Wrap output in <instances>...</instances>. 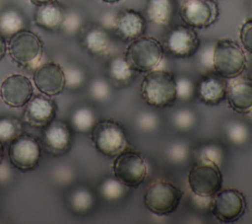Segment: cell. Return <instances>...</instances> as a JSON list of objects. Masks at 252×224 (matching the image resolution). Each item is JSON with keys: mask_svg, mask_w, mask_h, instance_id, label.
Here are the masks:
<instances>
[{"mask_svg": "<svg viewBox=\"0 0 252 224\" xmlns=\"http://www.w3.org/2000/svg\"><path fill=\"white\" fill-rule=\"evenodd\" d=\"M137 125L143 131H146V132L153 131L158 125V117L157 114L150 112H142L137 117Z\"/></svg>", "mask_w": 252, "mask_h": 224, "instance_id": "cell-36", "label": "cell"}, {"mask_svg": "<svg viewBox=\"0 0 252 224\" xmlns=\"http://www.w3.org/2000/svg\"><path fill=\"white\" fill-rule=\"evenodd\" d=\"M227 81L220 75L207 74L196 84L195 95L198 100L208 106H217L225 100Z\"/></svg>", "mask_w": 252, "mask_h": 224, "instance_id": "cell-19", "label": "cell"}, {"mask_svg": "<svg viewBox=\"0 0 252 224\" xmlns=\"http://www.w3.org/2000/svg\"><path fill=\"white\" fill-rule=\"evenodd\" d=\"M172 122L178 130L186 131L195 125L196 115L188 109H180L173 113Z\"/></svg>", "mask_w": 252, "mask_h": 224, "instance_id": "cell-30", "label": "cell"}, {"mask_svg": "<svg viewBox=\"0 0 252 224\" xmlns=\"http://www.w3.org/2000/svg\"><path fill=\"white\" fill-rule=\"evenodd\" d=\"M163 52V46L158 38L142 36L129 41L123 55L135 72L147 73L160 64Z\"/></svg>", "mask_w": 252, "mask_h": 224, "instance_id": "cell-2", "label": "cell"}, {"mask_svg": "<svg viewBox=\"0 0 252 224\" xmlns=\"http://www.w3.org/2000/svg\"><path fill=\"white\" fill-rule=\"evenodd\" d=\"M100 1H102L104 3H107V4H115V3H118L122 0H100Z\"/></svg>", "mask_w": 252, "mask_h": 224, "instance_id": "cell-42", "label": "cell"}, {"mask_svg": "<svg viewBox=\"0 0 252 224\" xmlns=\"http://www.w3.org/2000/svg\"><path fill=\"white\" fill-rule=\"evenodd\" d=\"M107 75L116 85H129L136 73L127 63L124 55H115L107 63Z\"/></svg>", "mask_w": 252, "mask_h": 224, "instance_id": "cell-23", "label": "cell"}, {"mask_svg": "<svg viewBox=\"0 0 252 224\" xmlns=\"http://www.w3.org/2000/svg\"><path fill=\"white\" fill-rule=\"evenodd\" d=\"M84 48L94 56H104L111 49V37L107 30L99 25L89 27L82 37Z\"/></svg>", "mask_w": 252, "mask_h": 224, "instance_id": "cell-21", "label": "cell"}, {"mask_svg": "<svg viewBox=\"0 0 252 224\" xmlns=\"http://www.w3.org/2000/svg\"><path fill=\"white\" fill-rule=\"evenodd\" d=\"M212 214L221 223L239 220L247 209L246 197L242 191L233 187L220 188L210 200Z\"/></svg>", "mask_w": 252, "mask_h": 224, "instance_id": "cell-8", "label": "cell"}, {"mask_svg": "<svg viewBox=\"0 0 252 224\" xmlns=\"http://www.w3.org/2000/svg\"><path fill=\"white\" fill-rule=\"evenodd\" d=\"M57 105L44 94L32 95L30 101L24 106L23 121L32 127L43 128L55 119Z\"/></svg>", "mask_w": 252, "mask_h": 224, "instance_id": "cell-14", "label": "cell"}, {"mask_svg": "<svg viewBox=\"0 0 252 224\" xmlns=\"http://www.w3.org/2000/svg\"><path fill=\"white\" fill-rule=\"evenodd\" d=\"M81 26V18L77 13H67L62 25L61 30H65L69 33H75Z\"/></svg>", "mask_w": 252, "mask_h": 224, "instance_id": "cell-37", "label": "cell"}, {"mask_svg": "<svg viewBox=\"0 0 252 224\" xmlns=\"http://www.w3.org/2000/svg\"><path fill=\"white\" fill-rule=\"evenodd\" d=\"M32 81L36 89L48 97L61 94L66 87L65 71L56 62H46L35 67Z\"/></svg>", "mask_w": 252, "mask_h": 224, "instance_id": "cell-15", "label": "cell"}, {"mask_svg": "<svg viewBox=\"0 0 252 224\" xmlns=\"http://www.w3.org/2000/svg\"><path fill=\"white\" fill-rule=\"evenodd\" d=\"M4 158V143L0 140V164L2 163Z\"/></svg>", "mask_w": 252, "mask_h": 224, "instance_id": "cell-41", "label": "cell"}, {"mask_svg": "<svg viewBox=\"0 0 252 224\" xmlns=\"http://www.w3.org/2000/svg\"><path fill=\"white\" fill-rule=\"evenodd\" d=\"M228 106L240 114L252 112V77L239 75L228 79L226 97Z\"/></svg>", "mask_w": 252, "mask_h": 224, "instance_id": "cell-16", "label": "cell"}, {"mask_svg": "<svg viewBox=\"0 0 252 224\" xmlns=\"http://www.w3.org/2000/svg\"><path fill=\"white\" fill-rule=\"evenodd\" d=\"M41 143L46 151L54 156L66 153L72 145L71 125L55 118L43 127Z\"/></svg>", "mask_w": 252, "mask_h": 224, "instance_id": "cell-17", "label": "cell"}, {"mask_svg": "<svg viewBox=\"0 0 252 224\" xmlns=\"http://www.w3.org/2000/svg\"><path fill=\"white\" fill-rule=\"evenodd\" d=\"M187 183L196 196L210 198L221 188L220 167L212 161L199 158L188 172Z\"/></svg>", "mask_w": 252, "mask_h": 224, "instance_id": "cell-6", "label": "cell"}, {"mask_svg": "<svg viewBox=\"0 0 252 224\" xmlns=\"http://www.w3.org/2000/svg\"><path fill=\"white\" fill-rule=\"evenodd\" d=\"M190 154V148L185 142H174L167 149V157L174 164H181L186 161Z\"/></svg>", "mask_w": 252, "mask_h": 224, "instance_id": "cell-32", "label": "cell"}, {"mask_svg": "<svg viewBox=\"0 0 252 224\" xmlns=\"http://www.w3.org/2000/svg\"><path fill=\"white\" fill-rule=\"evenodd\" d=\"M95 198L91 189L85 187L74 188L69 195V204L76 213H87L94 205Z\"/></svg>", "mask_w": 252, "mask_h": 224, "instance_id": "cell-26", "label": "cell"}, {"mask_svg": "<svg viewBox=\"0 0 252 224\" xmlns=\"http://www.w3.org/2000/svg\"><path fill=\"white\" fill-rule=\"evenodd\" d=\"M112 171L114 177L128 188L137 187L147 178L148 164L140 152L124 150L114 157Z\"/></svg>", "mask_w": 252, "mask_h": 224, "instance_id": "cell-9", "label": "cell"}, {"mask_svg": "<svg viewBox=\"0 0 252 224\" xmlns=\"http://www.w3.org/2000/svg\"><path fill=\"white\" fill-rule=\"evenodd\" d=\"M91 138L95 150L109 158L116 157L128 146L124 128L111 118L97 120L91 131Z\"/></svg>", "mask_w": 252, "mask_h": 224, "instance_id": "cell-7", "label": "cell"}, {"mask_svg": "<svg viewBox=\"0 0 252 224\" xmlns=\"http://www.w3.org/2000/svg\"><path fill=\"white\" fill-rule=\"evenodd\" d=\"M113 29L121 40L131 41L144 36L147 30V19L139 11L125 9L115 16Z\"/></svg>", "mask_w": 252, "mask_h": 224, "instance_id": "cell-18", "label": "cell"}, {"mask_svg": "<svg viewBox=\"0 0 252 224\" xmlns=\"http://www.w3.org/2000/svg\"><path fill=\"white\" fill-rule=\"evenodd\" d=\"M23 29H26V20L18 10L6 9L0 13V34L4 37L9 38Z\"/></svg>", "mask_w": 252, "mask_h": 224, "instance_id": "cell-25", "label": "cell"}, {"mask_svg": "<svg viewBox=\"0 0 252 224\" xmlns=\"http://www.w3.org/2000/svg\"><path fill=\"white\" fill-rule=\"evenodd\" d=\"M23 132V124L20 119L11 115L0 116V140L10 143Z\"/></svg>", "mask_w": 252, "mask_h": 224, "instance_id": "cell-27", "label": "cell"}, {"mask_svg": "<svg viewBox=\"0 0 252 224\" xmlns=\"http://www.w3.org/2000/svg\"><path fill=\"white\" fill-rule=\"evenodd\" d=\"M29 1L35 6H40V5H44V4H47V3H50V2H53L56 0H29Z\"/></svg>", "mask_w": 252, "mask_h": 224, "instance_id": "cell-40", "label": "cell"}, {"mask_svg": "<svg viewBox=\"0 0 252 224\" xmlns=\"http://www.w3.org/2000/svg\"><path fill=\"white\" fill-rule=\"evenodd\" d=\"M32 95V83L26 75L11 74L5 77L0 84V98L10 108H23Z\"/></svg>", "mask_w": 252, "mask_h": 224, "instance_id": "cell-13", "label": "cell"}, {"mask_svg": "<svg viewBox=\"0 0 252 224\" xmlns=\"http://www.w3.org/2000/svg\"><path fill=\"white\" fill-rule=\"evenodd\" d=\"M127 188L128 187L115 177L106 178L99 185V192L106 200H117L121 198L126 193Z\"/></svg>", "mask_w": 252, "mask_h": 224, "instance_id": "cell-28", "label": "cell"}, {"mask_svg": "<svg viewBox=\"0 0 252 224\" xmlns=\"http://www.w3.org/2000/svg\"><path fill=\"white\" fill-rule=\"evenodd\" d=\"M66 86H80L84 81V74L79 68H71L67 73L65 72Z\"/></svg>", "mask_w": 252, "mask_h": 224, "instance_id": "cell-38", "label": "cell"}, {"mask_svg": "<svg viewBox=\"0 0 252 224\" xmlns=\"http://www.w3.org/2000/svg\"><path fill=\"white\" fill-rule=\"evenodd\" d=\"M174 10L173 0H148L144 16L157 26H167L174 15Z\"/></svg>", "mask_w": 252, "mask_h": 224, "instance_id": "cell-22", "label": "cell"}, {"mask_svg": "<svg viewBox=\"0 0 252 224\" xmlns=\"http://www.w3.org/2000/svg\"><path fill=\"white\" fill-rule=\"evenodd\" d=\"M219 5L216 0H183L179 8L182 22L193 29H206L219 18Z\"/></svg>", "mask_w": 252, "mask_h": 224, "instance_id": "cell-11", "label": "cell"}, {"mask_svg": "<svg viewBox=\"0 0 252 224\" xmlns=\"http://www.w3.org/2000/svg\"><path fill=\"white\" fill-rule=\"evenodd\" d=\"M43 42L33 32L23 29L7 40V52L20 67L32 69L38 66L43 56Z\"/></svg>", "mask_w": 252, "mask_h": 224, "instance_id": "cell-3", "label": "cell"}, {"mask_svg": "<svg viewBox=\"0 0 252 224\" xmlns=\"http://www.w3.org/2000/svg\"><path fill=\"white\" fill-rule=\"evenodd\" d=\"M196 85L187 76H181L176 79L177 100L182 102L190 101L195 95Z\"/></svg>", "mask_w": 252, "mask_h": 224, "instance_id": "cell-31", "label": "cell"}, {"mask_svg": "<svg viewBox=\"0 0 252 224\" xmlns=\"http://www.w3.org/2000/svg\"><path fill=\"white\" fill-rule=\"evenodd\" d=\"M65 16L66 11L64 7L56 0L37 6L33 20L36 26L45 31L58 32L62 28Z\"/></svg>", "mask_w": 252, "mask_h": 224, "instance_id": "cell-20", "label": "cell"}, {"mask_svg": "<svg viewBox=\"0 0 252 224\" xmlns=\"http://www.w3.org/2000/svg\"><path fill=\"white\" fill-rule=\"evenodd\" d=\"M97 122L94 111L88 106H82L75 109L70 117L72 129L80 133H91Z\"/></svg>", "mask_w": 252, "mask_h": 224, "instance_id": "cell-24", "label": "cell"}, {"mask_svg": "<svg viewBox=\"0 0 252 224\" xmlns=\"http://www.w3.org/2000/svg\"><path fill=\"white\" fill-rule=\"evenodd\" d=\"M140 94L146 104L154 108L172 106L177 100L176 78L164 69L145 73L140 85Z\"/></svg>", "mask_w": 252, "mask_h": 224, "instance_id": "cell-1", "label": "cell"}, {"mask_svg": "<svg viewBox=\"0 0 252 224\" xmlns=\"http://www.w3.org/2000/svg\"><path fill=\"white\" fill-rule=\"evenodd\" d=\"M8 157L10 164L17 170H33L41 157L40 141L30 133L22 132L9 143Z\"/></svg>", "mask_w": 252, "mask_h": 224, "instance_id": "cell-10", "label": "cell"}, {"mask_svg": "<svg viewBox=\"0 0 252 224\" xmlns=\"http://www.w3.org/2000/svg\"><path fill=\"white\" fill-rule=\"evenodd\" d=\"M223 157H224V153H223L222 147L218 144L209 143V144L204 145L200 149L199 158L207 159L209 161L216 163L219 166H220V164L223 160Z\"/></svg>", "mask_w": 252, "mask_h": 224, "instance_id": "cell-33", "label": "cell"}, {"mask_svg": "<svg viewBox=\"0 0 252 224\" xmlns=\"http://www.w3.org/2000/svg\"><path fill=\"white\" fill-rule=\"evenodd\" d=\"M90 92L94 99L99 102H103L109 98L111 94V89L109 84L104 79L97 78L92 83Z\"/></svg>", "mask_w": 252, "mask_h": 224, "instance_id": "cell-34", "label": "cell"}, {"mask_svg": "<svg viewBox=\"0 0 252 224\" xmlns=\"http://www.w3.org/2000/svg\"><path fill=\"white\" fill-rule=\"evenodd\" d=\"M200 38L195 30L187 25H178L169 30L164 38L163 49L175 58H189L198 51Z\"/></svg>", "mask_w": 252, "mask_h": 224, "instance_id": "cell-12", "label": "cell"}, {"mask_svg": "<svg viewBox=\"0 0 252 224\" xmlns=\"http://www.w3.org/2000/svg\"><path fill=\"white\" fill-rule=\"evenodd\" d=\"M239 39L242 47L252 55V18L246 19L239 28Z\"/></svg>", "mask_w": 252, "mask_h": 224, "instance_id": "cell-35", "label": "cell"}, {"mask_svg": "<svg viewBox=\"0 0 252 224\" xmlns=\"http://www.w3.org/2000/svg\"><path fill=\"white\" fill-rule=\"evenodd\" d=\"M183 191L165 180H157L148 186L143 202L146 209L157 216H167L179 206Z\"/></svg>", "mask_w": 252, "mask_h": 224, "instance_id": "cell-5", "label": "cell"}, {"mask_svg": "<svg viewBox=\"0 0 252 224\" xmlns=\"http://www.w3.org/2000/svg\"><path fill=\"white\" fill-rule=\"evenodd\" d=\"M212 65L218 75L231 79L243 73L247 65L244 49L230 38L219 39L212 53Z\"/></svg>", "mask_w": 252, "mask_h": 224, "instance_id": "cell-4", "label": "cell"}, {"mask_svg": "<svg viewBox=\"0 0 252 224\" xmlns=\"http://www.w3.org/2000/svg\"><path fill=\"white\" fill-rule=\"evenodd\" d=\"M226 135L228 139L235 144H243L249 138V129L241 121H230L226 125Z\"/></svg>", "mask_w": 252, "mask_h": 224, "instance_id": "cell-29", "label": "cell"}, {"mask_svg": "<svg viewBox=\"0 0 252 224\" xmlns=\"http://www.w3.org/2000/svg\"><path fill=\"white\" fill-rule=\"evenodd\" d=\"M6 53H7V40H6V37H4L0 34V60L4 58Z\"/></svg>", "mask_w": 252, "mask_h": 224, "instance_id": "cell-39", "label": "cell"}]
</instances>
